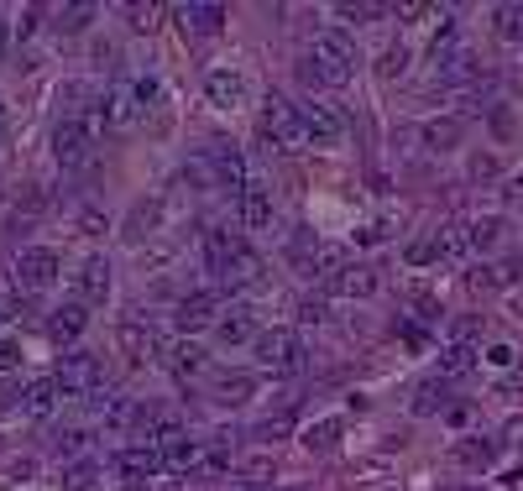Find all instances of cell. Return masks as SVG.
I'll return each mask as SVG.
<instances>
[{
  "mask_svg": "<svg viewBox=\"0 0 523 491\" xmlns=\"http://www.w3.org/2000/svg\"><path fill=\"white\" fill-rule=\"evenodd\" d=\"M356 74V48L346 32H320L304 53V84H325V89H346Z\"/></svg>",
  "mask_w": 523,
  "mask_h": 491,
  "instance_id": "obj_1",
  "label": "cell"
},
{
  "mask_svg": "<svg viewBox=\"0 0 523 491\" xmlns=\"http://www.w3.org/2000/svg\"><path fill=\"white\" fill-rule=\"evenodd\" d=\"M262 142L272 152H304L309 147V131H304V115L288 95H267L262 100Z\"/></svg>",
  "mask_w": 523,
  "mask_h": 491,
  "instance_id": "obj_2",
  "label": "cell"
},
{
  "mask_svg": "<svg viewBox=\"0 0 523 491\" xmlns=\"http://www.w3.org/2000/svg\"><path fill=\"white\" fill-rule=\"evenodd\" d=\"M53 157L63 173H89L95 168V126L84 115H63L53 126Z\"/></svg>",
  "mask_w": 523,
  "mask_h": 491,
  "instance_id": "obj_3",
  "label": "cell"
},
{
  "mask_svg": "<svg viewBox=\"0 0 523 491\" xmlns=\"http://www.w3.org/2000/svg\"><path fill=\"white\" fill-rule=\"evenodd\" d=\"M299 115H304V131H309V142L314 147H340L346 142V110H340L335 100H320V95H309L304 105H299Z\"/></svg>",
  "mask_w": 523,
  "mask_h": 491,
  "instance_id": "obj_4",
  "label": "cell"
},
{
  "mask_svg": "<svg viewBox=\"0 0 523 491\" xmlns=\"http://www.w3.org/2000/svg\"><path fill=\"white\" fill-rule=\"evenodd\" d=\"M252 350H257L262 371H278V377H288V371L304 366V345H299V335H293V330H262L252 340Z\"/></svg>",
  "mask_w": 523,
  "mask_h": 491,
  "instance_id": "obj_5",
  "label": "cell"
},
{
  "mask_svg": "<svg viewBox=\"0 0 523 491\" xmlns=\"http://www.w3.org/2000/svg\"><path fill=\"white\" fill-rule=\"evenodd\" d=\"M142 115H147V105H142V95H136V84H110L105 89V100H100L105 131H131Z\"/></svg>",
  "mask_w": 523,
  "mask_h": 491,
  "instance_id": "obj_6",
  "label": "cell"
},
{
  "mask_svg": "<svg viewBox=\"0 0 523 491\" xmlns=\"http://www.w3.org/2000/svg\"><path fill=\"white\" fill-rule=\"evenodd\" d=\"M210 277H215V283H220L225 293H246V288H257V277H262V256L241 241V246H236L231 256H225V262H220Z\"/></svg>",
  "mask_w": 523,
  "mask_h": 491,
  "instance_id": "obj_7",
  "label": "cell"
},
{
  "mask_svg": "<svg viewBox=\"0 0 523 491\" xmlns=\"http://www.w3.org/2000/svg\"><path fill=\"white\" fill-rule=\"evenodd\" d=\"M58 387L63 392H74V397H89L100 387V356H89V350H68V356L58 361Z\"/></svg>",
  "mask_w": 523,
  "mask_h": 491,
  "instance_id": "obj_8",
  "label": "cell"
},
{
  "mask_svg": "<svg viewBox=\"0 0 523 491\" xmlns=\"http://www.w3.org/2000/svg\"><path fill=\"white\" fill-rule=\"evenodd\" d=\"M16 277H21V293H42L58 283V256L48 246H27L16 256Z\"/></svg>",
  "mask_w": 523,
  "mask_h": 491,
  "instance_id": "obj_9",
  "label": "cell"
},
{
  "mask_svg": "<svg viewBox=\"0 0 523 491\" xmlns=\"http://www.w3.org/2000/svg\"><path fill=\"white\" fill-rule=\"evenodd\" d=\"M116 345H121V356L131 366H147V361L163 356V340H157V330H152L147 319H126L121 330H116Z\"/></svg>",
  "mask_w": 523,
  "mask_h": 491,
  "instance_id": "obj_10",
  "label": "cell"
},
{
  "mask_svg": "<svg viewBox=\"0 0 523 491\" xmlns=\"http://www.w3.org/2000/svg\"><path fill=\"white\" fill-rule=\"evenodd\" d=\"M173 324H178V330H184V335L194 340L199 330H210V324H220V298H215V293H189V298L173 309Z\"/></svg>",
  "mask_w": 523,
  "mask_h": 491,
  "instance_id": "obj_11",
  "label": "cell"
},
{
  "mask_svg": "<svg viewBox=\"0 0 523 491\" xmlns=\"http://www.w3.org/2000/svg\"><path fill=\"white\" fill-rule=\"evenodd\" d=\"M116 471H121V481L142 486L147 476L163 471V450H157V444H126V450L116 455Z\"/></svg>",
  "mask_w": 523,
  "mask_h": 491,
  "instance_id": "obj_12",
  "label": "cell"
},
{
  "mask_svg": "<svg viewBox=\"0 0 523 491\" xmlns=\"http://www.w3.org/2000/svg\"><path fill=\"white\" fill-rule=\"evenodd\" d=\"M163 220H168V204H163V194H152V199H142L126 215V241L131 246H142V241H152L157 230H163Z\"/></svg>",
  "mask_w": 523,
  "mask_h": 491,
  "instance_id": "obj_13",
  "label": "cell"
},
{
  "mask_svg": "<svg viewBox=\"0 0 523 491\" xmlns=\"http://www.w3.org/2000/svg\"><path fill=\"white\" fill-rule=\"evenodd\" d=\"M74 293H79V303H84V309H89V303L100 309V303L110 298V262H105V256H89V262L79 267V277H74Z\"/></svg>",
  "mask_w": 523,
  "mask_h": 491,
  "instance_id": "obj_14",
  "label": "cell"
},
{
  "mask_svg": "<svg viewBox=\"0 0 523 491\" xmlns=\"http://www.w3.org/2000/svg\"><path fill=\"white\" fill-rule=\"evenodd\" d=\"M173 21H184V32L215 37V32L225 27V6H215V0H194V6H173Z\"/></svg>",
  "mask_w": 523,
  "mask_h": 491,
  "instance_id": "obj_15",
  "label": "cell"
},
{
  "mask_svg": "<svg viewBox=\"0 0 523 491\" xmlns=\"http://www.w3.org/2000/svg\"><path fill=\"white\" fill-rule=\"evenodd\" d=\"M204 460H210V444H194L184 434H178L173 444H163V471L189 476V471H204Z\"/></svg>",
  "mask_w": 523,
  "mask_h": 491,
  "instance_id": "obj_16",
  "label": "cell"
},
{
  "mask_svg": "<svg viewBox=\"0 0 523 491\" xmlns=\"http://www.w3.org/2000/svg\"><path fill=\"white\" fill-rule=\"evenodd\" d=\"M445 403H450V382H440V377H424L408 392V413L414 418H435V413H445Z\"/></svg>",
  "mask_w": 523,
  "mask_h": 491,
  "instance_id": "obj_17",
  "label": "cell"
},
{
  "mask_svg": "<svg viewBox=\"0 0 523 491\" xmlns=\"http://www.w3.org/2000/svg\"><path fill=\"white\" fill-rule=\"evenodd\" d=\"M204 95H210L220 110H241V100H246V79L236 74V68H215V74L204 79Z\"/></svg>",
  "mask_w": 523,
  "mask_h": 491,
  "instance_id": "obj_18",
  "label": "cell"
},
{
  "mask_svg": "<svg viewBox=\"0 0 523 491\" xmlns=\"http://www.w3.org/2000/svg\"><path fill=\"white\" fill-rule=\"evenodd\" d=\"M210 157H215V168H220L225 194L241 199V194H246V162H241V152H236V147H225V142H215V147H210Z\"/></svg>",
  "mask_w": 523,
  "mask_h": 491,
  "instance_id": "obj_19",
  "label": "cell"
},
{
  "mask_svg": "<svg viewBox=\"0 0 523 491\" xmlns=\"http://www.w3.org/2000/svg\"><path fill=\"white\" fill-rule=\"evenodd\" d=\"M241 225L246 230H267L272 225V189H267V183H246V194H241Z\"/></svg>",
  "mask_w": 523,
  "mask_h": 491,
  "instance_id": "obj_20",
  "label": "cell"
},
{
  "mask_svg": "<svg viewBox=\"0 0 523 491\" xmlns=\"http://www.w3.org/2000/svg\"><path fill=\"white\" fill-rule=\"evenodd\" d=\"M58 397H63L58 377H32L27 387H21V408H27L32 418H48L58 408Z\"/></svg>",
  "mask_w": 523,
  "mask_h": 491,
  "instance_id": "obj_21",
  "label": "cell"
},
{
  "mask_svg": "<svg viewBox=\"0 0 523 491\" xmlns=\"http://www.w3.org/2000/svg\"><path fill=\"white\" fill-rule=\"evenodd\" d=\"M163 356H168V371H173V377H199L204 361H210V356H204V345L189 340V335H184V340H173Z\"/></svg>",
  "mask_w": 523,
  "mask_h": 491,
  "instance_id": "obj_22",
  "label": "cell"
},
{
  "mask_svg": "<svg viewBox=\"0 0 523 491\" xmlns=\"http://www.w3.org/2000/svg\"><path fill=\"white\" fill-rule=\"evenodd\" d=\"M84 303L74 298V303H58V309H53V319H48V335L58 340V345H74L79 335H84Z\"/></svg>",
  "mask_w": 523,
  "mask_h": 491,
  "instance_id": "obj_23",
  "label": "cell"
},
{
  "mask_svg": "<svg viewBox=\"0 0 523 491\" xmlns=\"http://www.w3.org/2000/svg\"><path fill=\"white\" fill-rule=\"evenodd\" d=\"M456 460L466 465V471H492V465H497V444L487 434H466V439H456Z\"/></svg>",
  "mask_w": 523,
  "mask_h": 491,
  "instance_id": "obj_24",
  "label": "cell"
},
{
  "mask_svg": "<svg viewBox=\"0 0 523 491\" xmlns=\"http://www.w3.org/2000/svg\"><path fill=\"white\" fill-rule=\"evenodd\" d=\"M466 136V121H456V115H435V121L424 126V147L429 152H456Z\"/></svg>",
  "mask_w": 523,
  "mask_h": 491,
  "instance_id": "obj_25",
  "label": "cell"
},
{
  "mask_svg": "<svg viewBox=\"0 0 523 491\" xmlns=\"http://www.w3.org/2000/svg\"><path fill=\"white\" fill-rule=\"evenodd\" d=\"M252 392H257V377H246V371H225V377L210 382V397H215V403H225V408L246 403Z\"/></svg>",
  "mask_w": 523,
  "mask_h": 491,
  "instance_id": "obj_26",
  "label": "cell"
},
{
  "mask_svg": "<svg viewBox=\"0 0 523 491\" xmlns=\"http://www.w3.org/2000/svg\"><path fill=\"white\" fill-rule=\"evenodd\" d=\"M252 330H257V314H252V303H236L231 314H220V324H215V335L225 340V345H241V340H252Z\"/></svg>",
  "mask_w": 523,
  "mask_h": 491,
  "instance_id": "obj_27",
  "label": "cell"
},
{
  "mask_svg": "<svg viewBox=\"0 0 523 491\" xmlns=\"http://www.w3.org/2000/svg\"><path fill=\"white\" fill-rule=\"evenodd\" d=\"M335 298H372L377 293V272L372 267H346L335 277V283H325Z\"/></svg>",
  "mask_w": 523,
  "mask_h": 491,
  "instance_id": "obj_28",
  "label": "cell"
},
{
  "mask_svg": "<svg viewBox=\"0 0 523 491\" xmlns=\"http://www.w3.org/2000/svg\"><path fill=\"white\" fill-rule=\"evenodd\" d=\"M340 434H346V424L340 418H314V424H304V450H314V455H325V450H335L340 444Z\"/></svg>",
  "mask_w": 523,
  "mask_h": 491,
  "instance_id": "obj_29",
  "label": "cell"
},
{
  "mask_svg": "<svg viewBox=\"0 0 523 491\" xmlns=\"http://www.w3.org/2000/svg\"><path fill=\"white\" fill-rule=\"evenodd\" d=\"M471 366H476V350H471V345H445L435 377H440V382H461V377H471Z\"/></svg>",
  "mask_w": 523,
  "mask_h": 491,
  "instance_id": "obj_30",
  "label": "cell"
},
{
  "mask_svg": "<svg viewBox=\"0 0 523 491\" xmlns=\"http://www.w3.org/2000/svg\"><path fill=\"white\" fill-rule=\"evenodd\" d=\"M435 251H440V262H466L471 256V230L466 225H440Z\"/></svg>",
  "mask_w": 523,
  "mask_h": 491,
  "instance_id": "obj_31",
  "label": "cell"
},
{
  "mask_svg": "<svg viewBox=\"0 0 523 491\" xmlns=\"http://www.w3.org/2000/svg\"><path fill=\"white\" fill-rule=\"evenodd\" d=\"M466 230H471V251H492L497 241L508 236V220L503 215H476Z\"/></svg>",
  "mask_w": 523,
  "mask_h": 491,
  "instance_id": "obj_32",
  "label": "cell"
},
{
  "mask_svg": "<svg viewBox=\"0 0 523 491\" xmlns=\"http://www.w3.org/2000/svg\"><path fill=\"white\" fill-rule=\"evenodd\" d=\"M346 267H351V262H346V251H340V246H320V256L309 262L304 277H314V283H335V277L346 272Z\"/></svg>",
  "mask_w": 523,
  "mask_h": 491,
  "instance_id": "obj_33",
  "label": "cell"
},
{
  "mask_svg": "<svg viewBox=\"0 0 523 491\" xmlns=\"http://www.w3.org/2000/svg\"><path fill=\"white\" fill-rule=\"evenodd\" d=\"M492 27L503 42H523V0H503V6L492 11Z\"/></svg>",
  "mask_w": 523,
  "mask_h": 491,
  "instance_id": "obj_34",
  "label": "cell"
},
{
  "mask_svg": "<svg viewBox=\"0 0 523 491\" xmlns=\"http://www.w3.org/2000/svg\"><path fill=\"white\" fill-rule=\"evenodd\" d=\"M100 481H105L100 460H74V465L63 471V486H68V491H95Z\"/></svg>",
  "mask_w": 523,
  "mask_h": 491,
  "instance_id": "obj_35",
  "label": "cell"
},
{
  "mask_svg": "<svg viewBox=\"0 0 523 491\" xmlns=\"http://www.w3.org/2000/svg\"><path fill=\"white\" fill-rule=\"evenodd\" d=\"M466 283H471L476 293H497V288H508V267H471Z\"/></svg>",
  "mask_w": 523,
  "mask_h": 491,
  "instance_id": "obj_36",
  "label": "cell"
},
{
  "mask_svg": "<svg viewBox=\"0 0 523 491\" xmlns=\"http://www.w3.org/2000/svg\"><path fill=\"white\" fill-rule=\"evenodd\" d=\"M403 74H408V48H388V53L377 58V79L393 84V79H403Z\"/></svg>",
  "mask_w": 523,
  "mask_h": 491,
  "instance_id": "obj_37",
  "label": "cell"
},
{
  "mask_svg": "<svg viewBox=\"0 0 523 491\" xmlns=\"http://www.w3.org/2000/svg\"><path fill=\"white\" fill-rule=\"evenodd\" d=\"M53 444H58V455H63V460H74V455L89 450V429H58Z\"/></svg>",
  "mask_w": 523,
  "mask_h": 491,
  "instance_id": "obj_38",
  "label": "cell"
},
{
  "mask_svg": "<svg viewBox=\"0 0 523 491\" xmlns=\"http://www.w3.org/2000/svg\"><path fill=\"white\" fill-rule=\"evenodd\" d=\"M89 21H95V6H63V11H58V27H63V32H84Z\"/></svg>",
  "mask_w": 523,
  "mask_h": 491,
  "instance_id": "obj_39",
  "label": "cell"
},
{
  "mask_svg": "<svg viewBox=\"0 0 523 491\" xmlns=\"http://www.w3.org/2000/svg\"><path fill=\"white\" fill-rule=\"evenodd\" d=\"M288 429H293V418H288V413H278V418H262V424L252 429V439H262V444H272V439H283Z\"/></svg>",
  "mask_w": 523,
  "mask_h": 491,
  "instance_id": "obj_40",
  "label": "cell"
},
{
  "mask_svg": "<svg viewBox=\"0 0 523 491\" xmlns=\"http://www.w3.org/2000/svg\"><path fill=\"white\" fill-rule=\"evenodd\" d=\"M335 16L340 21H382V16H393L388 6H351V0H346V6H335Z\"/></svg>",
  "mask_w": 523,
  "mask_h": 491,
  "instance_id": "obj_41",
  "label": "cell"
},
{
  "mask_svg": "<svg viewBox=\"0 0 523 491\" xmlns=\"http://www.w3.org/2000/svg\"><path fill=\"white\" fill-rule=\"evenodd\" d=\"M126 16L136 21V32H152V27H157V16H163V6H142V0H131Z\"/></svg>",
  "mask_w": 523,
  "mask_h": 491,
  "instance_id": "obj_42",
  "label": "cell"
},
{
  "mask_svg": "<svg viewBox=\"0 0 523 491\" xmlns=\"http://www.w3.org/2000/svg\"><path fill=\"white\" fill-rule=\"evenodd\" d=\"M299 319H304V324H325V319H330V303H325V298H304V303H299Z\"/></svg>",
  "mask_w": 523,
  "mask_h": 491,
  "instance_id": "obj_43",
  "label": "cell"
},
{
  "mask_svg": "<svg viewBox=\"0 0 523 491\" xmlns=\"http://www.w3.org/2000/svg\"><path fill=\"white\" fill-rule=\"evenodd\" d=\"M487 366H492V371H513V366H518L513 345H487Z\"/></svg>",
  "mask_w": 523,
  "mask_h": 491,
  "instance_id": "obj_44",
  "label": "cell"
},
{
  "mask_svg": "<svg viewBox=\"0 0 523 491\" xmlns=\"http://www.w3.org/2000/svg\"><path fill=\"white\" fill-rule=\"evenodd\" d=\"M408 262H414V267H429V262H440V251H435V236L408 246Z\"/></svg>",
  "mask_w": 523,
  "mask_h": 491,
  "instance_id": "obj_45",
  "label": "cell"
},
{
  "mask_svg": "<svg viewBox=\"0 0 523 491\" xmlns=\"http://www.w3.org/2000/svg\"><path fill=\"white\" fill-rule=\"evenodd\" d=\"M21 314H27V298H21V293H0V324H11Z\"/></svg>",
  "mask_w": 523,
  "mask_h": 491,
  "instance_id": "obj_46",
  "label": "cell"
},
{
  "mask_svg": "<svg viewBox=\"0 0 523 491\" xmlns=\"http://www.w3.org/2000/svg\"><path fill=\"white\" fill-rule=\"evenodd\" d=\"M476 330H482L476 319H456V324H450V335H456V345H471V350H476Z\"/></svg>",
  "mask_w": 523,
  "mask_h": 491,
  "instance_id": "obj_47",
  "label": "cell"
},
{
  "mask_svg": "<svg viewBox=\"0 0 523 491\" xmlns=\"http://www.w3.org/2000/svg\"><path fill=\"white\" fill-rule=\"evenodd\" d=\"M503 444H508V450H523V413H513L503 424Z\"/></svg>",
  "mask_w": 523,
  "mask_h": 491,
  "instance_id": "obj_48",
  "label": "cell"
},
{
  "mask_svg": "<svg viewBox=\"0 0 523 491\" xmlns=\"http://www.w3.org/2000/svg\"><path fill=\"white\" fill-rule=\"evenodd\" d=\"M16 403H21V382L6 377V382H0V408H16Z\"/></svg>",
  "mask_w": 523,
  "mask_h": 491,
  "instance_id": "obj_49",
  "label": "cell"
},
{
  "mask_svg": "<svg viewBox=\"0 0 523 491\" xmlns=\"http://www.w3.org/2000/svg\"><path fill=\"white\" fill-rule=\"evenodd\" d=\"M21 361V350H16V340H0V371H11Z\"/></svg>",
  "mask_w": 523,
  "mask_h": 491,
  "instance_id": "obj_50",
  "label": "cell"
},
{
  "mask_svg": "<svg viewBox=\"0 0 523 491\" xmlns=\"http://www.w3.org/2000/svg\"><path fill=\"white\" fill-rule=\"evenodd\" d=\"M471 178H497V157H476L471 162Z\"/></svg>",
  "mask_w": 523,
  "mask_h": 491,
  "instance_id": "obj_51",
  "label": "cell"
},
{
  "mask_svg": "<svg viewBox=\"0 0 523 491\" xmlns=\"http://www.w3.org/2000/svg\"><path fill=\"white\" fill-rule=\"evenodd\" d=\"M6 42H11V27H6V16H0V58H6Z\"/></svg>",
  "mask_w": 523,
  "mask_h": 491,
  "instance_id": "obj_52",
  "label": "cell"
},
{
  "mask_svg": "<svg viewBox=\"0 0 523 491\" xmlns=\"http://www.w3.org/2000/svg\"><path fill=\"white\" fill-rule=\"evenodd\" d=\"M513 319L523 324V293H513Z\"/></svg>",
  "mask_w": 523,
  "mask_h": 491,
  "instance_id": "obj_53",
  "label": "cell"
},
{
  "mask_svg": "<svg viewBox=\"0 0 523 491\" xmlns=\"http://www.w3.org/2000/svg\"><path fill=\"white\" fill-rule=\"evenodd\" d=\"M0 131H6V100H0Z\"/></svg>",
  "mask_w": 523,
  "mask_h": 491,
  "instance_id": "obj_54",
  "label": "cell"
},
{
  "mask_svg": "<svg viewBox=\"0 0 523 491\" xmlns=\"http://www.w3.org/2000/svg\"><path fill=\"white\" fill-rule=\"evenodd\" d=\"M513 272H523V251H518V256H513Z\"/></svg>",
  "mask_w": 523,
  "mask_h": 491,
  "instance_id": "obj_55",
  "label": "cell"
},
{
  "mask_svg": "<svg viewBox=\"0 0 523 491\" xmlns=\"http://www.w3.org/2000/svg\"><path fill=\"white\" fill-rule=\"evenodd\" d=\"M257 491H267V486H257Z\"/></svg>",
  "mask_w": 523,
  "mask_h": 491,
  "instance_id": "obj_56",
  "label": "cell"
}]
</instances>
